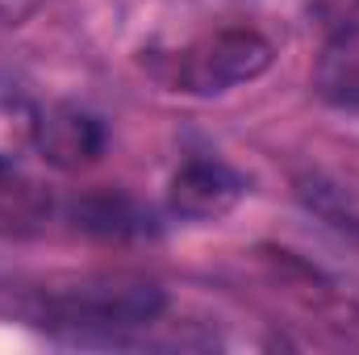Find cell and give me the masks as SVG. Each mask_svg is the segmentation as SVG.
I'll list each match as a JSON object with an SVG mask.
<instances>
[{
	"label": "cell",
	"instance_id": "6da1fadb",
	"mask_svg": "<svg viewBox=\"0 0 359 355\" xmlns=\"http://www.w3.org/2000/svg\"><path fill=\"white\" fill-rule=\"evenodd\" d=\"M168 297L151 276L138 272H104V276H84L67 288H50L34 322L76 347H126L142 330H151L163 314Z\"/></svg>",
	"mask_w": 359,
	"mask_h": 355
},
{
	"label": "cell",
	"instance_id": "7a4b0ae2",
	"mask_svg": "<svg viewBox=\"0 0 359 355\" xmlns=\"http://www.w3.org/2000/svg\"><path fill=\"white\" fill-rule=\"evenodd\" d=\"M271 67V42L251 25H226L217 34L196 38L172 59V84L180 92L217 96L238 84L259 80Z\"/></svg>",
	"mask_w": 359,
	"mask_h": 355
},
{
	"label": "cell",
	"instance_id": "3957f363",
	"mask_svg": "<svg viewBox=\"0 0 359 355\" xmlns=\"http://www.w3.org/2000/svg\"><path fill=\"white\" fill-rule=\"evenodd\" d=\"M34 147L42 159L59 172H80L100 159L104 151V126L100 117L80 105H50L34 121Z\"/></svg>",
	"mask_w": 359,
	"mask_h": 355
},
{
	"label": "cell",
	"instance_id": "277c9868",
	"mask_svg": "<svg viewBox=\"0 0 359 355\" xmlns=\"http://www.w3.org/2000/svg\"><path fill=\"white\" fill-rule=\"evenodd\" d=\"M247 192V180L222 159H188L172 176V209L188 222H217L226 217Z\"/></svg>",
	"mask_w": 359,
	"mask_h": 355
},
{
	"label": "cell",
	"instance_id": "5b68a950",
	"mask_svg": "<svg viewBox=\"0 0 359 355\" xmlns=\"http://www.w3.org/2000/svg\"><path fill=\"white\" fill-rule=\"evenodd\" d=\"M313 88L326 105L359 113V21H347L330 34L313 67Z\"/></svg>",
	"mask_w": 359,
	"mask_h": 355
},
{
	"label": "cell",
	"instance_id": "8992f818",
	"mask_svg": "<svg viewBox=\"0 0 359 355\" xmlns=\"http://www.w3.org/2000/svg\"><path fill=\"white\" fill-rule=\"evenodd\" d=\"M72 217H76L80 230H88L96 239H113V243L142 239V234L155 230L151 213L142 205H134L130 196H121V192H88V196H80L72 205Z\"/></svg>",
	"mask_w": 359,
	"mask_h": 355
},
{
	"label": "cell",
	"instance_id": "52a82bcc",
	"mask_svg": "<svg viewBox=\"0 0 359 355\" xmlns=\"http://www.w3.org/2000/svg\"><path fill=\"white\" fill-rule=\"evenodd\" d=\"M42 217H46L42 192L0 159V230H29Z\"/></svg>",
	"mask_w": 359,
	"mask_h": 355
}]
</instances>
